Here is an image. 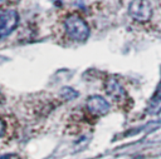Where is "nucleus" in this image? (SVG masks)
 <instances>
[{"instance_id":"39448f33","label":"nucleus","mask_w":161,"mask_h":159,"mask_svg":"<svg viewBox=\"0 0 161 159\" xmlns=\"http://www.w3.org/2000/svg\"><path fill=\"white\" fill-rule=\"evenodd\" d=\"M104 90H106V94L116 103H121L123 100L127 99V94H126V90L123 89V86L119 84V81L111 76L106 80V85H104Z\"/></svg>"},{"instance_id":"7ed1b4c3","label":"nucleus","mask_w":161,"mask_h":159,"mask_svg":"<svg viewBox=\"0 0 161 159\" xmlns=\"http://www.w3.org/2000/svg\"><path fill=\"white\" fill-rule=\"evenodd\" d=\"M128 13L132 19L146 21L152 15V8L148 1H131L128 5Z\"/></svg>"},{"instance_id":"f03ea898","label":"nucleus","mask_w":161,"mask_h":159,"mask_svg":"<svg viewBox=\"0 0 161 159\" xmlns=\"http://www.w3.org/2000/svg\"><path fill=\"white\" fill-rule=\"evenodd\" d=\"M19 15L13 9H0V39L8 36L18 25Z\"/></svg>"},{"instance_id":"20e7f679","label":"nucleus","mask_w":161,"mask_h":159,"mask_svg":"<svg viewBox=\"0 0 161 159\" xmlns=\"http://www.w3.org/2000/svg\"><path fill=\"white\" fill-rule=\"evenodd\" d=\"M86 106H87L88 111L94 116H103L111 109L109 103L103 96H99V95L89 96L86 101Z\"/></svg>"},{"instance_id":"f257e3e1","label":"nucleus","mask_w":161,"mask_h":159,"mask_svg":"<svg viewBox=\"0 0 161 159\" xmlns=\"http://www.w3.org/2000/svg\"><path fill=\"white\" fill-rule=\"evenodd\" d=\"M65 31L69 38H72L75 41H86L89 36V28L88 24L77 14H72L65 19L64 23Z\"/></svg>"},{"instance_id":"423d86ee","label":"nucleus","mask_w":161,"mask_h":159,"mask_svg":"<svg viewBox=\"0 0 161 159\" xmlns=\"http://www.w3.org/2000/svg\"><path fill=\"white\" fill-rule=\"evenodd\" d=\"M148 113L151 114H158L161 113V81L160 84L157 85L151 100H150V104H148Z\"/></svg>"},{"instance_id":"0eeeda50","label":"nucleus","mask_w":161,"mask_h":159,"mask_svg":"<svg viewBox=\"0 0 161 159\" xmlns=\"http://www.w3.org/2000/svg\"><path fill=\"white\" fill-rule=\"evenodd\" d=\"M4 130H5V123H4V121H3V119L0 118V136L3 135Z\"/></svg>"}]
</instances>
